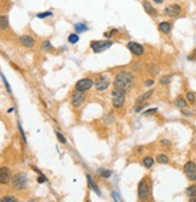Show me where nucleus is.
<instances>
[{
    "instance_id": "f257e3e1",
    "label": "nucleus",
    "mask_w": 196,
    "mask_h": 202,
    "mask_svg": "<svg viewBox=\"0 0 196 202\" xmlns=\"http://www.w3.org/2000/svg\"><path fill=\"white\" fill-rule=\"evenodd\" d=\"M134 83V76L130 73L129 71H120L117 73L114 78V88H120L124 90H127L131 88V85Z\"/></svg>"
},
{
    "instance_id": "f03ea898",
    "label": "nucleus",
    "mask_w": 196,
    "mask_h": 202,
    "mask_svg": "<svg viewBox=\"0 0 196 202\" xmlns=\"http://www.w3.org/2000/svg\"><path fill=\"white\" fill-rule=\"evenodd\" d=\"M11 182H12V187H13L16 190H23V189H25L27 185H28L27 175H25V173H23V172L16 173V175L12 177Z\"/></svg>"
},
{
    "instance_id": "7ed1b4c3",
    "label": "nucleus",
    "mask_w": 196,
    "mask_h": 202,
    "mask_svg": "<svg viewBox=\"0 0 196 202\" xmlns=\"http://www.w3.org/2000/svg\"><path fill=\"white\" fill-rule=\"evenodd\" d=\"M113 45V41L111 40H96L90 42V48L94 53H101L106 49H108Z\"/></svg>"
},
{
    "instance_id": "20e7f679",
    "label": "nucleus",
    "mask_w": 196,
    "mask_h": 202,
    "mask_svg": "<svg viewBox=\"0 0 196 202\" xmlns=\"http://www.w3.org/2000/svg\"><path fill=\"white\" fill-rule=\"evenodd\" d=\"M125 101V90L120 88H116L112 92V105L114 108H120L123 107Z\"/></svg>"
},
{
    "instance_id": "39448f33",
    "label": "nucleus",
    "mask_w": 196,
    "mask_h": 202,
    "mask_svg": "<svg viewBox=\"0 0 196 202\" xmlns=\"http://www.w3.org/2000/svg\"><path fill=\"white\" fill-rule=\"evenodd\" d=\"M137 194H139V198L140 200H147L149 197V184L147 182V178H143L140 183H139V189H137Z\"/></svg>"
},
{
    "instance_id": "423d86ee",
    "label": "nucleus",
    "mask_w": 196,
    "mask_h": 202,
    "mask_svg": "<svg viewBox=\"0 0 196 202\" xmlns=\"http://www.w3.org/2000/svg\"><path fill=\"white\" fill-rule=\"evenodd\" d=\"M84 101H85L84 92H80V90L75 89V92L71 95V104H72V106L74 107H81Z\"/></svg>"
},
{
    "instance_id": "0eeeda50",
    "label": "nucleus",
    "mask_w": 196,
    "mask_h": 202,
    "mask_svg": "<svg viewBox=\"0 0 196 202\" xmlns=\"http://www.w3.org/2000/svg\"><path fill=\"white\" fill-rule=\"evenodd\" d=\"M184 173L186 175L188 179L196 181V164L194 161H188L184 165Z\"/></svg>"
},
{
    "instance_id": "6e6552de",
    "label": "nucleus",
    "mask_w": 196,
    "mask_h": 202,
    "mask_svg": "<svg viewBox=\"0 0 196 202\" xmlns=\"http://www.w3.org/2000/svg\"><path fill=\"white\" fill-rule=\"evenodd\" d=\"M12 176H11V171L9 167L6 166H1L0 167V184L1 185H6L11 182Z\"/></svg>"
},
{
    "instance_id": "1a4fd4ad",
    "label": "nucleus",
    "mask_w": 196,
    "mask_h": 202,
    "mask_svg": "<svg viewBox=\"0 0 196 202\" xmlns=\"http://www.w3.org/2000/svg\"><path fill=\"white\" fill-rule=\"evenodd\" d=\"M182 12V7L178 4H171L164 9V15L167 17H177Z\"/></svg>"
},
{
    "instance_id": "9d476101",
    "label": "nucleus",
    "mask_w": 196,
    "mask_h": 202,
    "mask_svg": "<svg viewBox=\"0 0 196 202\" xmlns=\"http://www.w3.org/2000/svg\"><path fill=\"white\" fill-rule=\"evenodd\" d=\"M93 84H94L93 79H90V78H82V79H80L76 83L75 89H77L80 92H87V90H89L91 88Z\"/></svg>"
},
{
    "instance_id": "9b49d317",
    "label": "nucleus",
    "mask_w": 196,
    "mask_h": 202,
    "mask_svg": "<svg viewBox=\"0 0 196 202\" xmlns=\"http://www.w3.org/2000/svg\"><path fill=\"white\" fill-rule=\"evenodd\" d=\"M94 85L97 90H106L110 85V78L106 76H99L94 81Z\"/></svg>"
},
{
    "instance_id": "f8f14e48",
    "label": "nucleus",
    "mask_w": 196,
    "mask_h": 202,
    "mask_svg": "<svg viewBox=\"0 0 196 202\" xmlns=\"http://www.w3.org/2000/svg\"><path fill=\"white\" fill-rule=\"evenodd\" d=\"M127 48H129V51H130V52H131L133 54H135V55H142V54L144 53L143 47H142L140 43L134 42V41L127 42Z\"/></svg>"
},
{
    "instance_id": "ddd939ff",
    "label": "nucleus",
    "mask_w": 196,
    "mask_h": 202,
    "mask_svg": "<svg viewBox=\"0 0 196 202\" xmlns=\"http://www.w3.org/2000/svg\"><path fill=\"white\" fill-rule=\"evenodd\" d=\"M19 43L22 45V46H24V47H27V48H31V47H34L35 46V39L34 37H31V36H29V35H22V36H19Z\"/></svg>"
},
{
    "instance_id": "4468645a",
    "label": "nucleus",
    "mask_w": 196,
    "mask_h": 202,
    "mask_svg": "<svg viewBox=\"0 0 196 202\" xmlns=\"http://www.w3.org/2000/svg\"><path fill=\"white\" fill-rule=\"evenodd\" d=\"M142 5H143V9L146 10V12H147L149 16H152V17H156V16H158V11H156L148 1H143Z\"/></svg>"
},
{
    "instance_id": "2eb2a0df",
    "label": "nucleus",
    "mask_w": 196,
    "mask_h": 202,
    "mask_svg": "<svg viewBox=\"0 0 196 202\" xmlns=\"http://www.w3.org/2000/svg\"><path fill=\"white\" fill-rule=\"evenodd\" d=\"M153 93H154V90L153 89H150V90H148V92H146V93H143V94H141L137 99H136V104L137 105H141V104H143L144 101H147L152 95H153Z\"/></svg>"
},
{
    "instance_id": "dca6fc26",
    "label": "nucleus",
    "mask_w": 196,
    "mask_h": 202,
    "mask_svg": "<svg viewBox=\"0 0 196 202\" xmlns=\"http://www.w3.org/2000/svg\"><path fill=\"white\" fill-rule=\"evenodd\" d=\"M171 28H172V25H171L170 22H161V23H159L160 32H162L164 34H169L171 32Z\"/></svg>"
},
{
    "instance_id": "f3484780",
    "label": "nucleus",
    "mask_w": 196,
    "mask_h": 202,
    "mask_svg": "<svg viewBox=\"0 0 196 202\" xmlns=\"http://www.w3.org/2000/svg\"><path fill=\"white\" fill-rule=\"evenodd\" d=\"M87 179H88V184H89V188L94 191V192H96L97 195H100L101 192H100V189L97 188V185H96V183L93 181V178H91V176L90 175H87Z\"/></svg>"
},
{
    "instance_id": "a211bd4d",
    "label": "nucleus",
    "mask_w": 196,
    "mask_h": 202,
    "mask_svg": "<svg viewBox=\"0 0 196 202\" xmlns=\"http://www.w3.org/2000/svg\"><path fill=\"white\" fill-rule=\"evenodd\" d=\"M0 29H1V30H6V29H9V18L5 15L0 16Z\"/></svg>"
},
{
    "instance_id": "6ab92c4d",
    "label": "nucleus",
    "mask_w": 196,
    "mask_h": 202,
    "mask_svg": "<svg viewBox=\"0 0 196 202\" xmlns=\"http://www.w3.org/2000/svg\"><path fill=\"white\" fill-rule=\"evenodd\" d=\"M75 30H76V33H83V32L88 30V26L84 23H77V24H75Z\"/></svg>"
},
{
    "instance_id": "aec40b11",
    "label": "nucleus",
    "mask_w": 196,
    "mask_h": 202,
    "mask_svg": "<svg viewBox=\"0 0 196 202\" xmlns=\"http://www.w3.org/2000/svg\"><path fill=\"white\" fill-rule=\"evenodd\" d=\"M156 161H158L159 164H169L170 159H169V156L165 155V154H159V155L156 156Z\"/></svg>"
},
{
    "instance_id": "412c9836",
    "label": "nucleus",
    "mask_w": 196,
    "mask_h": 202,
    "mask_svg": "<svg viewBox=\"0 0 196 202\" xmlns=\"http://www.w3.org/2000/svg\"><path fill=\"white\" fill-rule=\"evenodd\" d=\"M142 162H143V165H144L147 168H150V167L153 166V164H154V159H153L152 156H146V158H143Z\"/></svg>"
},
{
    "instance_id": "4be33fe9",
    "label": "nucleus",
    "mask_w": 196,
    "mask_h": 202,
    "mask_svg": "<svg viewBox=\"0 0 196 202\" xmlns=\"http://www.w3.org/2000/svg\"><path fill=\"white\" fill-rule=\"evenodd\" d=\"M97 173L102 177V178H110L111 177V175H112V172L110 171V170H105V168H100V170H97Z\"/></svg>"
},
{
    "instance_id": "5701e85b",
    "label": "nucleus",
    "mask_w": 196,
    "mask_h": 202,
    "mask_svg": "<svg viewBox=\"0 0 196 202\" xmlns=\"http://www.w3.org/2000/svg\"><path fill=\"white\" fill-rule=\"evenodd\" d=\"M186 195L189 196V197H196V185H190V187H188V189H186Z\"/></svg>"
},
{
    "instance_id": "b1692460",
    "label": "nucleus",
    "mask_w": 196,
    "mask_h": 202,
    "mask_svg": "<svg viewBox=\"0 0 196 202\" xmlns=\"http://www.w3.org/2000/svg\"><path fill=\"white\" fill-rule=\"evenodd\" d=\"M78 40H80V37H78V35H77V34H70V35H69V37H68V41H69L70 43H72V45L77 43V42H78Z\"/></svg>"
},
{
    "instance_id": "393cba45",
    "label": "nucleus",
    "mask_w": 196,
    "mask_h": 202,
    "mask_svg": "<svg viewBox=\"0 0 196 202\" xmlns=\"http://www.w3.org/2000/svg\"><path fill=\"white\" fill-rule=\"evenodd\" d=\"M0 201H1V202H17V198L15 196H12V195H7V196L1 197V198H0Z\"/></svg>"
},
{
    "instance_id": "a878e982",
    "label": "nucleus",
    "mask_w": 196,
    "mask_h": 202,
    "mask_svg": "<svg viewBox=\"0 0 196 202\" xmlns=\"http://www.w3.org/2000/svg\"><path fill=\"white\" fill-rule=\"evenodd\" d=\"M176 106L179 107V108H184V107L186 106V101H185L183 98H178V99L176 100Z\"/></svg>"
},
{
    "instance_id": "bb28decb",
    "label": "nucleus",
    "mask_w": 196,
    "mask_h": 202,
    "mask_svg": "<svg viewBox=\"0 0 196 202\" xmlns=\"http://www.w3.org/2000/svg\"><path fill=\"white\" fill-rule=\"evenodd\" d=\"M41 47H42L43 51H52L53 49V46H52V43L49 41H43Z\"/></svg>"
},
{
    "instance_id": "cd10ccee",
    "label": "nucleus",
    "mask_w": 196,
    "mask_h": 202,
    "mask_svg": "<svg viewBox=\"0 0 196 202\" xmlns=\"http://www.w3.org/2000/svg\"><path fill=\"white\" fill-rule=\"evenodd\" d=\"M55 136H57V138H58V141L60 142V143H63V144H65L68 141H66V138H65V136L64 135H61L59 131H55Z\"/></svg>"
},
{
    "instance_id": "c85d7f7f",
    "label": "nucleus",
    "mask_w": 196,
    "mask_h": 202,
    "mask_svg": "<svg viewBox=\"0 0 196 202\" xmlns=\"http://www.w3.org/2000/svg\"><path fill=\"white\" fill-rule=\"evenodd\" d=\"M52 15H53L52 11H46V12H40V13H38L36 17H38V18H47V17H51Z\"/></svg>"
},
{
    "instance_id": "c756f323",
    "label": "nucleus",
    "mask_w": 196,
    "mask_h": 202,
    "mask_svg": "<svg viewBox=\"0 0 196 202\" xmlns=\"http://www.w3.org/2000/svg\"><path fill=\"white\" fill-rule=\"evenodd\" d=\"M171 82V77L170 76H165V77H161L160 78V83L161 84H169Z\"/></svg>"
},
{
    "instance_id": "7c9ffc66",
    "label": "nucleus",
    "mask_w": 196,
    "mask_h": 202,
    "mask_svg": "<svg viewBox=\"0 0 196 202\" xmlns=\"http://www.w3.org/2000/svg\"><path fill=\"white\" fill-rule=\"evenodd\" d=\"M47 182V178H46V176L45 175H42V173H41V175L38 177V183H46Z\"/></svg>"
},
{
    "instance_id": "2f4dec72",
    "label": "nucleus",
    "mask_w": 196,
    "mask_h": 202,
    "mask_svg": "<svg viewBox=\"0 0 196 202\" xmlns=\"http://www.w3.org/2000/svg\"><path fill=\"white\" fill-rule=\"evenodd\" d=\"M186 98H188V100H189L190 102H194V101H195V94L191 93V92H189V93L186 94Z\"/></svg>"
},
{
    "instance_id": "473e14b6",
    "label": "nucleus",
    "mask_w": 196,
    "mask_h": 202,
    "mask_svg": "<svg viewBox=\"0 0 196 202\" xmlns=\"http://www.w3.org/2000/svg\"><path fill=\"white\" fill-rule=\"evenodd\" d=\"M148 70H149V72H152L153 75H156V73L159 72V69H158V68H155V66H149V68H148Z\"/></svg>"
},
{
    "instance_id": "72a5a7b5",
    "label": "nucleus",
    "mask_w": 196,
    "mask_h": 202,
    "mask_svg": "<svg viewBox=\"0 0 196 202\" xmlns=\"http://www.w3.org/2000/svg\"><path fill=\"white\" fill-rule=\"evenodd\" d=\"M1 77H3V81H4V84H5V87H6V88H7V92L11 94L12 92H11V88H10V85H9V83H7V81H6V78L4 77V75H1Z\"/></svg>"
},
{
    "instance_id": "f704fd0d",
    "label": "nucleus",
    "mask_w": 196,
    "mask_h": 202,
    "mask_svg": "<svg viewBox=\"0 0 196 202\" xmlns=\"http://www.w3.org/2000/svg\"><path fill=\"white\" fill-rule=\"evenodd\" d=\"M156 111H158V108H150V109H148L147 112H144L143 114H144V115H148V114H153V113H155Z\"/></svg>"
},
{
    "instance_id": "c9c22d12",
    "label": "nucleus",
    "mask_w": 196,
    "mask_h": 202,
    "mask_svg": "<svg viewBox=\"0 0 196 202\" xmlns=\"http://www.w3.org/2000/svg\"><path fill=\"white\" fill-rule=\"evenodd\" d=\"M153 84H154V81H153V79H147L146 83H144L146 87H150V85H153Z\"/></svg>"
},
{
    "instance_id": "e433bc0d",
    "label": "nucleus",
    "mask_w": 196,
    "mask_h": 202,
    "mask_svg": "<svg viewBox=\"0 0 196 202\" xmlns=\"http://www.w3.org/2000/svg\"><path fill=\"white\" fill-rule=\"evenodd\" d=\"M146 107V105H141V106H136L135 107V112H141L143 108Z\"/></svg>"
},
{
    "instance_id": "4c0bfd02",
    "label": "nucleus",
    "mask_w": 196,
    "mask_h": 202,
    "mask_svg": "<svg viewBox=\"0 0 196 202\" xmlns=\"http://www.w3.org/2000/svg\"><path fill=\"white\" fill-rule=\"evenodd\" d=\"M112 196L114 197V200H116V201H120V198L118 197V194H117V192H112Z\"/></svg>"
},
{
    "instance_id": "58836bf2",
    "label": "nucleus",
    "mask_w": 196,
    "mask_h": 202,
    "mask_svg": "<svg viewBox=\"0 0 196 202\" xmlns=\"http://www.w3.org/2000/svg\"><path fill=\"white\" fill-rule=\"evenodd\" d=\"M153 1L156 4H161V3H164V0H153Z\"/></svg>"
},
{
    "instance_id": "ea45409f",
    "label": "nucleus",
    "mask_w": 196,
    "mask_h": 202,
    "mask_svg": "<svg viewBox=\"0 0 196 202\" xmlns=\"http://www.w3.org/2000/svg\"><path fill=\"white\" fill-rule=\"evenodd\" d=\"M182 113H184V114H186V115H191V113L188 112V111H182Z\"/></svg>"
}]
</instances>
